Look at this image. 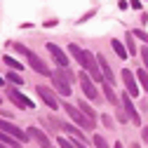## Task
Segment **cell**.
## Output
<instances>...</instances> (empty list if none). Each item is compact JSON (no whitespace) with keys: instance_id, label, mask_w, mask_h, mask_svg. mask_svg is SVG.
Masks as SVG:
<instances>
[{"instance_id":"obj_24","label":"cell","mask_w":148,"mask_h":148,"mask_svg":"<svg viewBox=\"0 0 148 148\" xmlns=\"http://www.w3.org/2000/svg\"><path fill=\"white\" fill-rule=\"evenodd\" d=\"M7 80H10V82H14V85H21V82H24L19 75H16V73H7Z\"/></svg>"},{"instance_id":"obj_31","label":"cell","mask_w":148,"mask_h":148,"mask_svg":"<svg viewBox=\"0 0 148 148\" xmlns=\"http://www.w3.org/2000/svg\"><path fill=\"white\" fill-rule=\"evenodd\" d=\"M0 148H10V146H5V143H0Z\"/></svg>"},{"instance_id":"obj_16","label":"cell","mask_w":148,"mask_h":148,"mask_svg":"<svg viewBox=\"0 0 148 148\" xmlns=\"http://www.w3.org/2000/svg\"><path fill=\"white\" fill-rule=\"evenodd\" d=\"M101 87H103V94H106V101H108V103H118V97H115V92H113V87H110L108 82H101Z\"/></svg>"},{"instance_id":"obj_29","label":"cell","mask_w":148,"mask_h":148,"mask_svg":"<svg viewBox=\"0 0 148 148\" xmlns=\"http://www.w3.org/2000/svg\"><path fill=\"white\" fill-rule=\"evenodd\" d=\"M143 141L148 143V127H143Z\"/></svg>"},{"instance_id":"obj_32","label":"cell","mask_w":148,"mask_h":148,"mask_svg":"<svg viewBox=\"0 0 148 148\" xmlns=\"http://www.w3.org/2000/svg\"><path fill=\"white\" fill-rule=\"evenodd\" d=\"M115 148H122V143H115Z\"/></svg>"},{"instance_id":"obj_6","label":"cell","mask_w":148,"mask_h":148,"mask_svg":"<svg viewBox=\"0 0 148 148\" xmlns=\"http://www.w3.org/2000/svg\"><path fill=\"white\" fill-rule=\"evenodd\" d=\"M0 132H7V134H12L14 139H19L21 143L31 139V136H28V132H24L21 127H16L14 122H10V120H3V118H0Z\"/></svg>"},{"instance_id":"obj_20","label":"cell","mask_w":148,"mask_h":148,"mask_svg":"<svg viewBox=\"0 0 148 148\" xmlns=\"http://www.w3.org/2000/svg\"><path fill=\"white\" fill-rule=\"evenodd\" d=\"M3 61H5V66H10V68H14V71H21V64L16 61V59H12L10 54H5V57H3Z\"/></svg>"},{"instance_id":"obj_26","label":"cell","mask_w":148,"mask_h":148,"mask_svg":"<svg viewBox=\"0 0 148 148\" xmlns=\"http://www.w3.org/2000/svg\"><path fill=\"white\" fill-rule=\"evenodd\" d=\"M141 59H143V64H146V68H148V45L141 47Z\"/></svg>"},{"instance_id":"obj_27","label":"cell","mask_w":148,"mask_h":148,"mask_svg":"<svg viewBox=\"0 0 148 148\" xmlns=\"http://www.w3.org/2000/svg\"><path fill=\"white\" fill-rule=\"evenodd\" d=\"M129 7H132V10H141V3H139V0H132V3H129Z\"/></svg>"},{"instance_id":"obj_23","label":"cell","mask_w":148,"mask_h":148,"mask_svg":"<svg viewBox=\"0 0 148 148\" xmlns=\"http://www.w3.org/2000/svg\"><path fill=\"white\" fill-rule=\"evenodd\" d=\"M94 146H97V148H108V143H106V139H103V136H99V134L94 136Z\"/></svg>"},{"instance_id":"obj_33","label":"cell","mask_w":148,"mask_h":148,"mask_svg":"<svg viewBox=\"0 0 148 148\" xmlns=\"http://www.w3.org/2000/svg\"><path fill=\"white\" fill-rule=\"evenodd\" d=\"M0 85H3V78H0Z\"/></svg>"},{"instance_id":"obj_22","label":"cell","mask_w":148,"mask_h":148,"mask_svg":"<svg viewBox=\"0 0 148 148\" xmlns=\"http://www.w3.org/2000/svg\"><path fill=\"white\" fill-rule=\"evenodd\" d=\"M59 148H78L73 141H68V139H64V136H59Z\"/></svg>"},{"instance_id":"obj_30","label":"cell","mask_w":148,"mask_h":148,"mask_svg":"<svg viewBox=\"0 0 148 148\" xmlns=\"http://www.w3.org/2000/svg\"><path fill=\"white\" fill-rule=\"evenodd\" d=\"M129 148H141V146H139V143H132V146H129Z\"/></svg>"},{"instance_id":"obj_14","label":"cell","mask_w":148,"mask_h":148,"mask_svg":"<svg viewBox=\"0 0 148 148\" xmlns=\"http://www.w3.org/2000/svg\"><path fill=\"white\" fill-rule=\"evenodd\" d=\"M0 143H5V146H10V148H21V141L14 139V136L7 134V132H0Z\"/></svg>"},{"instance_id":"obj_10","label":"cell","mask_w":148,"mask_h":148,"mask_svg":"<svg viewBox=\"0 0 148 148\" xmlns=\"http://www.w3.org/2000/svg\"><path fill=\"white\" fill-rule=\"evenodd\" d=\"M28 136L38 143V148H54L52 141H49V136L42 132V129H38V127H28Z\"/></svg>"},{"instance_id":"obj_21","label":"cell","mask_w":148,"mask_h":148,"mask_svg":"<svg viewBox=\"0 0 148 148\" xmlns=\"http://www.w3.org/2000/svg\"><path fill=\"white\" fill-rule=\"evenodd\" d=\"M132 33H134V35H136V38H139V40H143V42H146V45H148V33H146V31H141V28H134V31H132Z\"/></svg>"},{"instance_id":"obj_15","label":"cell","mask_w":148,"mask_h":148,"mask_svg":"<svg viewBox=\"0 0 148 148\" xmlns=\"http://www.w3.org/2000/svg\"><path fill=\"white\" fill-rule=\"evenodd\" d=\"M110 47H113V52L118 54L120 59H127V57H129V52H127V47H125V45H122V42H120L118 38H115V40H110Z\"/></svg>"},{"instance_id":"obj_2","label":"cell","mask_w":148,"mask_h":148,"mask_svg":"<svg viewBox=\"0 0 148 148\" xmlns=\"http://www.w3.org/2000/svg\"><path fill=\"white\" fill-rule=\"evenodd\" d=\"M14 49H16V52H19L21 57L26 59V64H28L35 73H38V75H52V71L47 68V64H45V61H42V59H40L33 49H28V47H26V45H21V42H14Z\"/></svg>"},{"instance_id":"obj_19","label":"cell","mask_w":148,"mask_h":148,"mask_svg":"<svg viewBox=\"0 0 148 148\" xmlns=\"http://www.w3.org/2000/svg\"><path fill=\"white\" fill-rule=\"evenodd\" d=\"M136 78H139V82H141V87H143V92L148 94V71H143V68H139L136 71Z\"/></svg>"},{"instance_id":"obj_17","label":"cell","mask_w":148,"mask_h":148,"mask_svg":"<svg viewBox=\"0 0 148 148\" xmlns=\"http://www.w3.org/2000/svg\"><path fill=\"white\" fill-rule=\"evenodd\" d=\"M125 47L129 52V57L136 54V45H134V33H125Z\"/></svg>"},{"instance_id":"obj_13","label":"cell","mask_w":148,"mask_h":148,"mask_svg":"<svg viewBox=\"0 0 148 148\" xmlns=\"http://www.w3.org/2000/svg\"><path fill=\"white\" fill-rule=\"evenodd\" d=\"M97 61H99V68H101V75H103V80H106L108 85H113V82H115V75H113V71H110L108 59L103 57V54H97Z\"/></svg>"},{"instance_id":"obj_9","label":"cell","mask_w":148,"mask_h":148,"mask_svg":"<svg viewBox=\"0 0 148 148\" xmlns=\"http://www.w3.org/2000/svg\"><path fill=\"white\" fill-rule=\"evenodd\" d=\"M7 97H10L12 103H16L19 108H33V101H31L28 97H24L16 87H7Z\"/></svg>"},{"instance_id":"obj_25","label":"cell","mask_w":148,"mask_h":148,"mask_svg":"<svg viewBox=\"0 0 148 148\" xmlns=\"http://www.w3.org/2000/svg\"><path fill=\"white\" fill-rule=\"evenodd\" d=\"M115 118H118V120H120L122 125H125V122L129 120V118H127V113H125V110H118V113H115Z\"/></svg>"},{"instance_id":"obj_12","label":"cell","mask_w":148,"mask_h":148,"mask_svg":"<svg viewBox=\"0 0 148 148\" xmlns=\"http://www.w3.org/2000/svg\"><path fill=\"white\" fill-rule=\"evenodd\" d=\"M35 92H38V97H40V99H42V101H45L52 110H57V108H59L57 97H54V92H52V89H47L45 85H38V87H35Z\"/></svg>"},{"instance_id":"obj_18","label":"cell","mask_w":148,"mask_h":148,"mask_svg":"<svg viewBox=\"0 0 148 148\" xmlns=\"http://www.w3.org/2000/svg\"><path fill=\"white\" fill-rule=\"evenodd\" d=\"M78 108L82 110V113H85L87 118H92V120H94V118H97V113H94V108H92L89 103H85V99H80V101H78Z\"/></svg>"},{"instance_id":"obj_11","label":"cell","mask_w":148,"mask_h":148,"mask_svg":"<svg viewBox=\"0 0 148 148\" xmlns=\"http://www.w3.org/2000/svg\"><path fill=\"white\" fill-rule=\"evenodd\" d=\"M122 82H125V87H127V92H129V97H139L141 92H139V85H136V80H134V73L129 71V68H122Z\"/></svg>"},{"instance_id":"obj_4","label":"cell","mask_w":148,"mask_h":148,"mask_svg":"<svg viewBox=\"0 0 148 148\" xmlns=\"http://www.w3.org/2000/svg\"><path fill=\"white\" fill-rule=\"evenodd\" d=\"M64 110H66V113L73 118V120H75V125H80L82 129H94V120H92V118H87L85 113H82V110L78 108V106H71V103H64Z\"/></svg>"},{"instance_id":"obj_5","label":"cell","mask_w":148,"mask_h":148,"mask_svg":"<svg viewBox=\"0 0 148 148\" xmlns=\"http://www.w3.org/2000/svg\"><path fill=\"white\" fill-rule=\"evenodd\" d=\"M78 82H80V87H82V92H85L87 99H92V101L99 99V92H97V87H94V80L89 78L87 71H80V73H78Z\"/></svg>"},{"instance_id":"obj_1","label":"cell","mask_w":148,"mask_h":148,"mask_svg":"<svg viewBox=\"0 0 148 148\" xmlns=\"http://www.w3.org/2000/svg\"><path fill=\"white\" fill-rule=\"evenodd\" d=\"M68 52L75 57V61L89 73V78L92 80H97V82H106L103 80V75H101V68H99V61H97V54H92L89 49H85V47H80V45H71L68 47Z\"/></svg>"},{"instance_id":"obj_3","label":"cell","mask_w":148,"mask_h":148,"mask_svg":"<svg viewBox=\"0 0 148 148\" xmlns=\"http://www.w3.org/2000/svg\"><path fill=\"white\" fill-rule=\"evenodd\" d=\"M52 85L57 87V92L59 94H64V97H71V82H73V73L68 71V68H57V71H52Z\"/></svg>"},{"instance_id":"obj_8","label":"cell","mask_w":148,"mask_h":148,"mask_svg":"<svg viewBox=\"0 0 148 148\" xmlns=\"http://www.w3.org/2000/svg\"><path fill=\"white\" fill-rule=\"evenodd\" d=\"M47 52L52 54V59L57 61L59 68H68V54L59 47V45H54V42H47Z\"/></svg>"},{"instance_id":"obj_7","label":"cell","mask_w":148,"mask_h":148,"mask_svg":"<svg viewBox=\"0 0 148 148\" xmlns=\"http://www.w3.org/2000/svg\"><path fill=\"white\" fill-rule=\"evenodd\" d=\"M122 110L127 113V118L132 120L134 125H141V115H139V110L134 108V103H132V97H129V92H125V94H122Z\"/></svg>"},{"instance_id":"obj_28","label":"cell","mask_w":148,"mask_h":148,"mask_svg":"<svg viewBox=\"0 0 148 148\" xmlns=\"http://www.w3.org/2000/svg\"><path fill=\"white\" fill-rule=\"evenodd\" d=\"M103 125H106V127H113V120H110L108 115H103Z\"/></svg>"}]
</instances>
